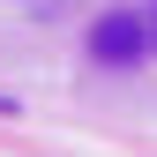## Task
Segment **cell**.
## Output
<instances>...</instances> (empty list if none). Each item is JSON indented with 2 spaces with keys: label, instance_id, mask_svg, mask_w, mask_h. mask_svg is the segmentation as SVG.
I'll list each match as a JSON object with an SVG mask.
<instances>
[{
  "label": "cell",
  "instance_id": "cell-3",
  "mask_svg": "<svg viewBox=\"0 0 157 157\" xmlns=\"http://www.w3.org/2000/svg\"><path fill=\"white\" fill-rule=\"evenodd\" d=\"M150 45H157V30H150Z\"/></svg>",
  "mask_w": 157,
  "mask_h": 157
},
{
  "label": "cell",
  "instance_id": "cell-1",
  "mask_svg": "<svg viewBox=\"0 0 157 157\" xmlns=\"http://www.w3.org/2000/svg\"><path fill=\"white\" fill-rule=\"evenodd\" d=\"M142 45H150V23L142 15H105V23L90 30V52L105 67H127V60H142Z\"/></svg>",
  "mask_w": 157,
  "mask_h": 157
},
{
  "label": "cell",
  "instance_id": "cell-2",
  "mask_svg": "<svg viewBox=\"0 0 157 157\" xmlns=\"http://www.w3.org/2000/svg\"><path fill=\"white\" fill-rule=\"evenodd\" d=\"M0 112H15V105H8V97H0Z\"/></svg>",
  "mask_w": 157,
  "mask_h": 157
}]
</instances>
